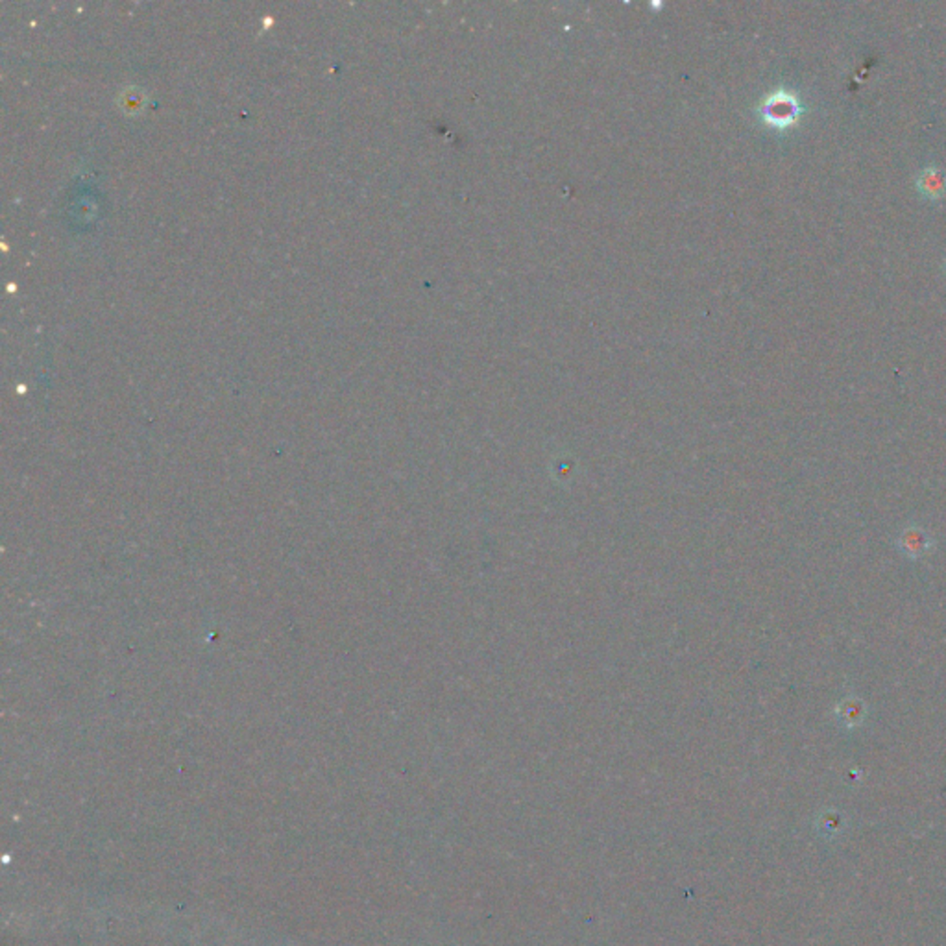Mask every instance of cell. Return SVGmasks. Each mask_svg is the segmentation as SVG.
I'll return each mask as SVG.
<instances>
[{
    "label": "cell",
    "mask_w": 946,
    "mask_h": 946,
    "mask_svg": "<svg viewBox=\"0 0 946 946\" xmlns=\"http://www.w3.org/2000/svg\"><path fill=\"white\" fill-rule=\"evenodd\" d=\"M804 113V108L798 96L788 89L773 91L760 106V115L764 122L776 130H786L796 119Z\"/></svg>",
    "instance_id": "cell-1"
},
{
    "label": "cell",
    "mask_w": 946,
    "mask_h": 946,
    "mask_svg": "<svg viewBox=\"0 0 946 946\" xmlns=\"http://www.w3.org/2000/svg\"><path fill=\"white\" fill-rule=\"evenodd\" d=\"M917 188L920 195L928 200H939L946 195V173L939 166H927L917 176Z\"/></svg>",
    "instance_id": "cell-2"
}]
</instances>
